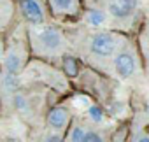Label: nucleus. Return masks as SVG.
I'll return each mask as SVG.
<instances>
[{
  "label": "nucleus",
  "mask_w": 149,
  "mask_h": 142,
  "mask_svg": "<svg viewBox=\"0 0 149 142\" xmlns=\"http://www.w3.org/2000/svg\"><path fill=\"white\" fill-rule=\"evenodd\" d=\"M130 33L114 28H79V32L70 33L74 44V54L81 63L95 72L107 76L111 72V65L121 46L126 42Z\"/></svg>",
  "instance_id": "nucleus-1"
},
{
  "label": "nucleus",
  "mask_w": 149,
  "mask_h": 142,
  "mask_svg": "<svg viewBox=\"0 0 149 142\" xmlns=\"http://www.w3.org/2000/svg\"><path fill=\"white\" fill-rule=\"evenodd\" d=\"M61 97L47 88L23 84L9 100L4 102V111L11 107V114L25 125V128L42 126L49 109L60 102Z\"/></svg>",
  "instance_id": "nucleus-2"
},
{
  "label": "nucleus",
  "mask_w": 149,
  "mask_h": 142,
  "mask_svg": "<svg viewBox=\"0 0 149 142\" xmlns=\"http://www.w3.org/2000/svg\"><path fill=\"white\" fill-rule=\"evenodd\" d=\"M26 25V23H25ZM32 58L61 65L63 60L74 54L70 33L61 23L49 21L44 25H26Z\"/></svg>",
  "instance_id": "nucleus-3"
},
{
  "label": "nucleus",
  "mask_w": 149,
  "mask_h": 142,
  "mask_svg": "<svg viewBox=\"0 0 149 142\" xmlns=\"http://www.w3.org/2000/svg\"><path fill=\"white\" fill-rule=\"evenodd\" d=\"M19 77H21L23 84L47 88V90L58 93L61 98H68L72 90H74L72 79L67 76V72L61 68V65L44 61V60L32 58Z\"/></svg>",
  "instance_id": "nucleus-4"
},
{
  "label": "nucleus",
  "mask_w": 149,
  "mask_h": 142,
  "mask_svg": "<svg viewBox=\"0 0 149 142\" xmlns=\"http://www.w3.org/2000/svg\"><path fill=\"white\" fill-rule=\"evenodd\" d=\"M146 72L147 70L139 37L130 35L112 60L109 79L119 84H135L144 77Z\"/></svg>",
  "instance_id": "nucleus-5"
},
{
  "label": "nucleus",
  "mask_w": 149,
  "mask_h": 142,
  "mask_svg": "<svg viewBox=\"0 0 149 142\" xmlns=\"http://www.w3.org/2000/svg\"><path fill=\"white\" fill-rule=\"evenodd\" d=\"M32 60L26 25L16 23L9 32L2 33V74L21 76Z\"/></svg>",
  "instance_id": "nucleus-6"
},
{
  "label": "nucleus",
  "mask_w": 149,
  "mask_h": 142,
  "mask_svg": "<svg viewBox=\"0 0 149 142\" xmlns=\"http://www.w3.org/2000/svg\"><path fill=\"white\" fill-rule=\"evenodd\" d=\"M109 18V26L114 30H121L130 35L133 33V26L142 23V9L139 0H107L102 6Z\"/></svg>",
  "instance_id": "nucleus-7"
},
{
  "label": "nucleus",
  "mask_w": 149,
  "mask_h": 142,
  "mask_svg": "<svg viewBox=\"0 0 149 142\" xmlns=\"http://www.w3.org/2000/svg\"><path fill=\"white\" fill-rule=\"evenodd\" d=\"M51 16L56 23L67 25L76 23L84 18L86 13V2L84 0H46Z\"/></svg>",
  "instance_id": "nucleus-8"
},
{
  "label": "nucleus",
  "mask_w": 149,
  "mask_h": 142,
  "mask_svg": "<svg viewBox=\"0 0 149 142\" xmlns=\"http://www.w3.org/2000/svg\"><path fill=\"white\" fill-rule=\"evenodd\" d=\"M76 116L77 114L74 112L68 98H61L60 102H56L49 109V112L46 116V121H44V126H47L49 130H53V132L61 133V135L67 137V133H68L74 119H76Z\"/></svg>",
  "instance_id": "nucleus-9"
},
{
  "label": "nucleus",
  "mask_w": 149,
  "mask_h": 142,
  "mask_svg": "<svg viewBox=\"0 0 149 142\" xmlns=\"http://www.w3.org/2000/svg\"><path fill=\"white\" fill-rule=\"evenodd\" d=\"M19 19L26 25H44L54 21L46 0H18Z\"/></svg>",
  "instance_id": "nucleus-10"
},
{
  "label": "nucleus",
  "mask_w": 149,
  "mask_h": 142,
  "mask_svg": "<svg viewBox=\"0 0 149 142\" xmlns=\"http://www.w3.org/2000/svg\"><path fill=\"white\" fill-rule=\"evenodd\" d=\"M19 21L18 0H0V32H9Z\"/></svg>",
  "instance_id": "nucleus-11"
},
{
  "label": "nucleus",
  "mask_w": 149,
  "mask_h": 142,
  "mask_svg": "<svg viewBox=\"0 0 149 142\" xmlns=\"http://www.w3.org/2000/svg\"><path fill=\"white\" fill-rule=\"evenodd\" d=\"M126 142H149V118L140 112L130 121V133Z\"/></svg>",
  "instance_id": "nucleus-12"
},
{
  "label": "nucleus",
  "mask_w": 149,
  "mask_h": 142,
  "mask_svg": "<svg viewBox=\"0 0 149 142\" xmlns=\"http://www.w3.org/2000/svg\"><path fill=\"white\" fill-rule=\"evenodd\" d=\"M26 142H67V137L42 125L35 128H26Z\"/></svg>",
  "instance_id": "nucleus-13"
},
{
  "label": "nucleus",
  "mask_w": 149,
  "mask_h": 142,
  "mask_svg": "<svg viewBox=\"0 0 149 142\" xmlns=\"http://www.w3.org/2000/svg\"><path fill=\"white\" fill-rule=\"evenodd\" d=\"M147 13H149V2H147Z\"/></svg>",
  "instance_id": "nucleus-14"
}]
</instances>
